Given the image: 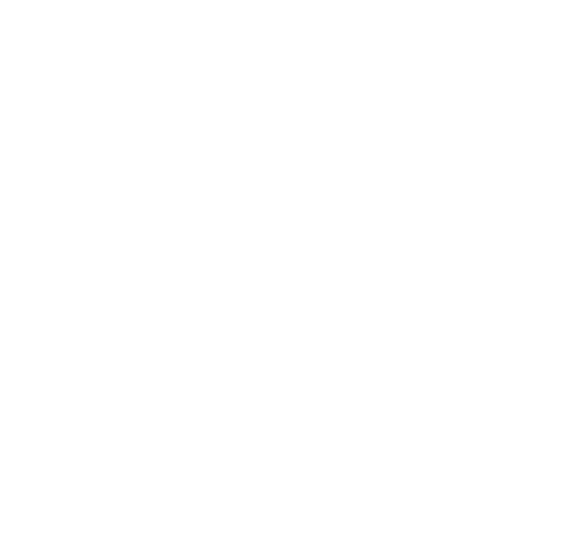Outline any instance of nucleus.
Segmentation results:
<instances>
[]
</instances>
